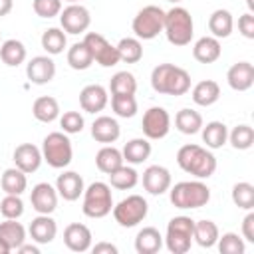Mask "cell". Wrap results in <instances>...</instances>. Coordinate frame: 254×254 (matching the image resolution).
I'll return each instance as SVG.
<instances>
[{
  "label": "cell",
  "mask_w": 254,
  "mask_h": 254,
  "mask_svg": "<svg viewBox=\"0 0 254 254\" xmlns=\"http://www.w3.org/2000/svg\"><path fill=\"white\" fill-rule=\"evenodd\" d=\"M151 87L163 95H185L190 89V75L175 64H159L151 71Z\"/></svg>",
  "instance_id": "cell-1"
},
{
  "label": "cell",
  "mask_w": 254,
  "mask_h": 254,
  "mask_svg": "<svg viewBox=\"0 0 254 254\" xmlns=\"http://www.w3.org/2000/svg\"><path fill=\"white\" fill-rule=\"evenodd\" d=\"M177 163L185 173H189L196 179H208L216 171V157L208 149L194 145V143L183 145L179 149Z\"/></svg>",
  "instance_id": "cell-2"
},
{
  "label": "cell",
  "mask_w": 254,
  "mask_h": 254,
  "mask_svg": "<svg viewBox=\"0 0 254 254\" xmlns=\"http://www.w3.org/2000/svg\"><path fill=\"white\" fill-rule=\"evenodd\" d=\"M169 198L177 208L192 210L210 200V189L200 181H181L175 187H169Z\"/></svg>",
  "instance_id": "cell-3"
},
{
  "label": "cell",
  "mask_w": 254,
  "mask_h": 254,
  "mask_svg": "<svg viewBox=\"0 0 254 254\" xmlns=\"http://www.w3.org/2000/svg\"><path fill=\"white\" fill-rule=\"evenodd\" d=\"M163 32H165L167 40L173 46L190 44L192 34H194V24H192L190 12L187 8H183V6H173L169 12H165Z\"/></svg>",
  "instance_id": "cell-4"
},
{
  "label": "cell",
  "mask_w": 254,
  "mask_h": 254,
  "mask_svg": "<svg viewBox=\"0 0 254 254\" xmlns=\"http://www.w3.org/2000/svg\"><path fill=\"white\" fill-rule=\"evenodd\" d=\"M73 157V147L64 131H54L44 137L42 143V159L52 167V169H64L71 163Z\"/></svg>",
  "instance_id": "cell-5"
},
{
  "label": "cell",
  "mask_w": 254,
  "mask_h": 254,
  "mask_svg": "<svg viewBox=\"0 0 254 254\" xmlns=\"http://www.w3.org/2000/svg\"><path fill=\"white\" fill-rule=\"evenodd\" d=\"M113 208V196L111 187L107 183L95 181L87 189H83V204L81 210L89 218H103Z\"/></svg>",
  "instance_id": "cell-6"
},
{
  "label": "cell",
  "mask_w": 254,
  "mask_h": 254,
  "mask_svg": "<svg viewBox=\"0 0 254 254\" xmlns=\"http://www.w3.org/2000/svg\"><path fill=\"white\" fill-rule=\"evenodd\" d=\"M192 230H194V220L190 216H175L167 224V234H165V244L167 250L173 254H185L190 250L192 244Z\"/></svg>",
  "instance_id": "cell-7"
},
{
  "label": "cell",
  "mask_w": 254,
  "mask_h": 254,
  "mask_svg": "<svg viewBox=\"0 0 254 254\" xmlns=\"http://www.w3.org/2000/svg\"><path fill=\"white\" fill-rule=\"evenodd\" d=\"M163 24H165V10L151 4L137 12L131 28L139 40H153L163 32Z\"/></svg>",
  "instance_id": "cell-8"
},
{
  "label": "cell",
  "mask_w": 254,
  "mask_h": 254,
  "mask_svg": "<svg viewBox=\"0 0 254 254\" xmlns=\"http://www.w3.org/2000/svg\"><path fill=\"white\" fill-rule=\"evenodd\" d=\"M111 210H113V218H115V222L119 226L131 228V226H137L139 222L145 220L149 204L141 194H129L127 198L117 202Z\"/></svg>",
  "instance_id": "cell-9"
},
{
  "label": "cell",
  "mask_w": 254,
  "mask_h": 254,
  "mask_svg": "<svg viewBox=\"0 0 254 254\" xmlns=\"http://www.w3.org/2000/svg\"><path fill=\"white\" fill-rule=\"evenodd\" d=\"M83 44L87 46L93 62H97L99 65L103 67H111L115 64H119V54H117V48L111 46L101 34L97 32H87L85 38H83Z\"/></svg>",
  "instance_id": "cell-10"
},
{
  "label": "cell",
  "mask_w": 254,
  "mask_h": 254,
  "mask_svg": "<svg viewBox=\"0 0 254 254\" xmlns=\"http://www.w3.org/2000/svg\"><path fill=\"white\" fill-rule=\"evenodd\" d=\"M141 129L147 139H163L171 129V115L165 107H149L143 115Z\"/></svg>",
  "instance_id": "cell-11"
},
{
  "label": "cell",
  "mask_w": 254,
  "mask_h": 254,
  "mask_svg": "<svg viewBox=\"0 0 254 254\" xmlns=\"http://www.w3.org/2000/svg\"><path fill=\"white\" fill-rule=\"evenodd\" d=\"M60 24L67 34H83L91 24L89 10L81 4H69L60 12Z\"/></svg>",
  "instance_id": "cell-12"
},
{
  "label": "cell",
  "mask_w": 254,
  "mask_h": 254,
  "mask_svg": "<svg viewBox=\"0 0 254 254\" xmlns=\"http://www.w3.org/2000/svg\"><path fill=\"white\" fill-rule=\"evenodd\" d=\"M58 190L50 183H38L30 192V202L38 214H52L58 208Z\"/></svg>",
  "instance_id": "cell-13"
},
{
  "label": "cell",
  "mask_w": 254,
  "mask_h": 254,
  "mask_svg": "<svg viewBox=\"0 0 254 254\" xmlns=\"http://www.w3.org/2000/svg\"><path fill=\"white\" fill-rule=\"evenodd\" d=\"M26 75L32 83L36 85H44L50 83L56 75V64L50 56H36L28 62L26 65Z\"/></svg>",
  "instance_id": "cell-14"
},
{
  "label": "cell",
  "mask_w": 254,
  "mask_h": 254,
  "mask_svg": "<svg viewBox=\"0 0 254 254\" xmlns=\"http://www.w3.org/2000/svg\"><path fill=\"white\" fill-rule=\"evenodd\" d=\"M143 187H145V190L149 194H155V196L167 192L169 187H171V173H169V169H165L161 165L147 167L145 173H143Z\"/></svg>",
  "instance_id": "cell-15"
},
{
  "label": "cell",
  "mask_w": 254,
  "mask_h": 254,
  "mask_svg": "<svg viewBox=\"0 0 254 254\" xmlns=\"http://www.w3.org/2000/svg\"><path fill=\"white\" fill-rule=\"evenodd\" d=\"M109 97H107V89L99 83H89L79 91V105L83 111L87 113H99L105 109Z\"/></svg>",
  "instance_id": "cell-16"
},
{
  "label": "cell",
  "mask_w": 254,
  "mask_h": 254,
  "mask_svg": "<svg viewBox=\"0 0 254 254\" xmlns=\"http://www.w3.org/2000/svg\"><path fill=\"white\" fill-rule=\"evenodd\" d=\"M12 159H14V165L20 169V171H24L26 175L28 173H36L38 169H40V165H42V151L36 147V145H32V143H22V145H18L16 149H14V155H12Z\"/></svg>",
  "instance_id": "cell-17"
},
{
  "label": "cell",
  "mask_w": 254,
  "mask_h": 254,
  "mask_svg": "<svg viewBox=\"0 0 254 254\" xmlns=\"http://www.w3.org/2000/svg\"><path fill=\"white\" fill-rule=\"evenodd\" d=\"M64 244L71 252H85L91 248V230L81 222H71L64 230Z\"/></svg>",
  "instance_id": "cell-18"
},
{
  "label": "cell",
  "mask_w": 254,
  "mask_h": 254,
  "mask_svg": "<svg viewBox=\"0 0 254 254\" xmlns=\"http://www.w3.org/2000/svg\"><path fill=\"white\" fill-rule=\"evenodd\" d=\"M83 179L75 171H64L62 175H58L56 190L64 200H77L83 194Z\"/></svg>",
  "instance_id": "cell-19"
},
{
  "label": "cell",
  "mask_w": 254,
  "mask_h": 254,
  "mask_svg": "<svg viewBox=\"0 0 254 254\" xmlns=\"http://www.w3.org/2000/svg\"><path fill=\"white\" fill-rule=\"evenodd\" d=\"M226 81L234 91H246L254 83V65L250 62H236L226 73Z\"/></svg>",
  "instance_id": "cell-20"
},
{
  "label": "cell",
  "mask_w": 254,
  "mask_h": 254,
  "mask_svg": "<svg viewBox=\"0 0 254 254\" xmlns=\"http://www.w3.org/2000/svg\"><path fill=\"white\" fill-rule=\"evenodd\" d=\"M121 135V127L117 123V119L109 117V115H101L97 117L93 123H91V137L97 141V143H115Z\"/></svg>",
  "instance_id": "cell-21"
},
{
  "label": "cell",
  "mask_w": 254,
  "mask_h": 254,
  "mask_svg": "<svg viewBox=\"0 0 254 254\" xmlns=\"http://www.w3.org/2000/svg\"><path fill=\"white\" fill-rule=\"evenodd\" d=\"M30 236L38 244H50L58 234V224L50 214H38L30 222Z\"/></svg>",
  "instance_id": "cell-22"
},
{
  "label": "cell",
  "mask_w": 254,
  "mask_h": 254,
  "mask_svg": "<svg viewBox=\"0 0 254 254\" xmlns=\"http://www.w3.org/2000/svg\"><path fill=\"white\" fill-rule=\"evenodd\" d=\"M220 54H222V48H220L218 38L214 36H202L192 46V56L200 64H212L220 58Z\"/></svg>",
  "instance_id": "cell-23"
},
{
  "label": "cell",
  "mask_w": 254,
  "mask_h": 254,
  "mask_svg": "<svg viewBox=\"0 0 254 254\" xmlns=\"http://www.w3.org/2000/svg\"><path fill=\"white\" fill-rule=\"evenodd\" d=\"M163 246V236L155 226H145L135 236V250L139 254H155Z\"/></svg>",
  "instance_id": "cell-24"
},
{
  "label": "cell",
  "mask_w": 254,
  "mask_h": 254,
  "mask_svg": "<svg viewBox=\"0 0 254 254\" xmlns=\"http://www.w3.org/2000/svg\"><path fill=\"white\" fill-rule=\"evenodd\" d=\"M121 155H123V161L131 163V165H139V163H143V161L149 159V155H151V143H149L147 137H135V139H131V141L125 143Z\"/></svg>",
  "instance_id": "cell-25"
},
{
  "label": "cell",
  "mask_w": 254,
  "mask_h": 254,
  "mask_svg": "<svg viewBox=\"0 0 254 254\" xmlns=\"http://www.w3.org/2000/svg\"><path fill=\"white\" fill-rule=\"evenodd\" d=\"M220 97V85L214 79H202L192 87V101L200 107H208L216 103Z\"/></svg>",
  "instance_id": "cell-26"
},
{
  "label": "cell",
  "mask_w": 254,
  "mask_h": 254,
  "mask_svg": "<svg viewBox=\"0 0 254 254\" xmlns=\"http://www.w3.org/2000/svg\"><path fill=\"white\" fill-rule=\"evenodd\" d=\"M0 238L8 244L10 250H18L26 242V228L16 222V218H6L0 222Z\"/></svg>",
  "instance_id": "cell-27"
},
{
  "label": "cell",
  "mask_w": 254,
  "mask_h": 254,
  "mask_svg": "<svg viewBox=\"0 0 254 254\" xmlns=\"http://www.w3.org/2000/svg\"><path fill=\"white\" fill-rule=\"evenodd\" d=\"M32 113H34V117H36L38 121H42V123H52V121H56V119L60 117V103H58V99L52 97V95H42V97H38V99L34 101Z\"/></svg>",
  "instance_id": "cell-28"
},
{
  "label": "cell",
  "mask_w": 254,
  "mask_h": 254,
  "mask_svg": "<svg viewBox=\"0 0 254 254\" xmlns=\"http://www.w3.org/2000/svg\"><path fill=\"white\" fill-rule=\"evenodd\" d=\"M232 28H234V20H232V14L228 10H214L208 18V30L214 38H228L232 34Z\"/></svg>",
  "instance_id": "cell-29"
},
{
  "label": "cell",
  "mask_w": 254,
  "mask_h": 254,
  "mask_svg": "<svg viewBox=\"0 0 254 254\" xmlns=\"http://www.w3.org/2000/svg\"><path fill=\"white\" fill-rule=\"evenodd\" d=\"M0 187L6 194H22L28 187V179H26V173L20 171L18 167H12V169H6L0 177Z\"/></svg>",
  "instance_id": "cell-30"
},
{
  "label": "cell",
  "mask_w": 254,
  "mask_h": 254,
  "mask_svg": "<svg viewBox=\"0 0 254 254\" xmlns=\"http://www.w3.org/2000/svg\"><path fill=\"white\" fill-rule=\"evenodd\" d=\"M220 232L218 226L212 220H194V230H192V240H196L198 246L202 248H212L218 240Z\"/></svg>",
  "instance_id": "cell-31"
},
{
  "label": "cell",
  "mask_w": 254,
  "mask_h": 254,
  "mask_svg": "<svg viewBox=\"0 0 254 254\" xmlns=\"http://www.w3.org/2000/svg\"><path fill=\"white\" fill-rule=\"evenodd\" d=\"M202 143H206L208 149H220L228 141V127L222 121H210L202 125Z\"/></svg>",
  "instance_id": "cell-32"
},
{
  "label": "cell",
  "mask_w": 254,
  "mask_h": 254,
  "mask_svg": "<svg viewBox=\"0 0 254 254\" xmlns=\"http://www.w3.org/2000/svg\"><path fill=\"white\" fill-rule=\"evenodd\" d=\"M95 165H97V169H99L101 173L109 175V173H113L115 169H119V167L123 165V155H121L119 149H115V147H111V145H105V147H101V149L97 151V155H95Z\"/></svg>",
  "instance_id": "cell-33"
},
{
  "label": "cell",
  "mask_w": 254,
  "mask_h": 254,
  "mask_svg": "<svg viewBox=\"0 0 254 254\" xmlns=\"http://www.w3.org/2000/svg\"><path fill=\"white\" fill-rule=\"evenodd\" d=\"M175 125L183 135H194V133H198L202 129V115L198 111H194V109L185 107V109H181L177 113Z\"/></svg>",
  "instance_id": "cell-34"
},
{
  "label": "cell",
  "mask_w": 254,
  "mask_h": 254,
  "mask_svg": "<svg viewBox=\"0 0 254 254\" xmlns=\"http://www.w3.org/2000/svg\"><path fill=\"white\" fill-rule=\"evenodd\" d=\"M0 58L6 65L10 67H16L20 64H24L26 60V46L20 42V40H6L0 44Z\"/></svg>",
  "instance_id": "cell-35"
},
{
  "label": "cell",
  "mask_w": 254,
  "mask_h": 254,
  "mask_svg": "<svg viewBox=\"0 0 254 254\" xmlns=\"http://www.w3.org/2000/svg\"><path fill=\"white\" fill-rule=\"evenodd\" d=\"M65 44H67V38H65V32L62 28H48V30H44V34H42V48L50 56L62 54Z\"/></svg>",
  "instance_id": "cell-36"
},
{
  "label": "cell",
  "mask_w": 254,
  "mask_h": 254,
  "mask_svg": "<svg viewBox=\"0 0 254 254\" xmlns=\"http://www.w3.org/2000/svg\"><path fill=\"white\" fill-rule=\"evenodd\" d=\"M139 181V175L133 167H127V165H121L119 169H115L113 173H109V183L113 189H119V190H129L137 185Z\"/></svg>",
  "instance_id": "cell-37"
},
{
  "label": "cell",
  "mask_w": 254,
  "mask_h": 254,
  "mask_svg": "<svg viewBox=\"0 0 254 254\" xmlns=\"http://www.w3.org/2000/svg\"><path fill=\"white\" fill-rule=\"evenodd\" d=\"M115 48L119 54V62L137 64L143 58V46H141L139 38H123Z\"/></svg>",
  "instance_id": "cell-38"
},
{
  "label": "cell",
  "mask_w": 254,
  "mask_h": 254,
  "mask_svg": "<svg viewBox=\"0 0 254 254\" xmlns=\"http://www.w3.org/2000/svg\"><path fill=\"white\" fill-rule=\"evenodd\" d=\"M67 64L71 69H77V71H83L93 64V58H91V54L83 42H75L67 50Z\"/></svg>",
  "instance_id": "cell-39"
},
{
  "label": "cell",
  "mask_w": 254,
  "mask_h": 254,
  "mask_svg": "<svg viewBox=\"0 0 254 254\" xmlns=\"http://www.w3.org/2000/svg\"><path fill=\"white\" fill-rule=\"evenodd\" d=\"M109 91L111 95L115 93H127V95H135L137 91V79L131 71H117L111 81H109Z\"/></svg>",
  "instance_id": "cell-40"
},
{
  "label": "cell",
  "mask_w": 254,
  "mask_h": 254,
  "mask_svg": "<svg viewBox=\"0 0 254 254\" xmlns=\"http://www.w3.org/2000/svg\"><path fill=\"white\" fill-rule=\"evenodd\" d=\"M111 107L115 111L117 117H133L137 113V99L135 95H127V93H115L111 95Z\"/></svg>",
  "instance_id": "cell-41"
},
{
  "label": "cell",
  "mask_w": 254,
  "mask_h": 254,
  "mask_svg": "<svg viewBox=\"0 0 254 254\" xmlns=\"http://www.w3.org/2000/svg\"><path fill=\"white\" fill-rule=\"evenodd\" d=\"M228 141L234 149L238 151H246L252 147L254 143V129L250 125H236L230 133H228Z\"/></svg>",
  "instance_id": "cell-42"
},
{
  "label": "cell",
  "mask_w": 254,
  "mask_h": 254,
  "mask_svg": "<svg viewBox=\"0 0 254 254\" xmlns=\"http://www.w3.org/2000/svg\"><path fill=\"white\" fill-rule=\"evenodd\" d=\"M232 202L238 208L252 210L254 208V187L250 183H236L232 187Z\"/></svg>",
  "instance_id": "cell-43"
},
{
  "label": "cell",
  "mask_w": 254,
  "mask_h": 254,
  "mask_svg": "<svg viewBox=\"0 0 254 254\" xmlns=\"http://www.w3.org/2000/svg\"><path fill=\"white\" fill-rule=\"evenodd\" d=\"M216 244H218L220 254H244V250H246L244 240L236 232H226V234L218 236Z\"/></svg>",
  "instance_id": "cell-44"
},
{
  "label": "cell",
  "mask_w": 254,
  "mask_h": 254,
  "mask_svg": "<svg viewBox=\"0 0 254 254\" xmlns=\"http://www.w3.org/2000/svg\"><path fill=\"white\" fill-rule=\"evenodd\" d=\"M0 212L4 218H20L24 214V202L20 194H6L0 200Z\"/></svg>",
  "instance_id": "cell-45"
},
{
  "label": "cell",
  "mask_w": 254,
  "mask_h": 254,
  "mask_svg": "<svg viewBox=\"0 0 254 254\" xmlns=\"http://www.w3.org/2000/svg\"><path fill=\"white\" fill-rule=\"evenodd\" d=\"M85 121H83V115L79 111H65L62 117H60V127L64 129V133L67 135H73V133H81Z\"/></svg>",
  "instance_id": "cell-46"
},
{
  "label": "cell",
  "mask_w": 254,
  "mask_h": 254,
  "mask_svg": "<svg viewBox=\"0 0 254 254\" xmlns=\"http://www.w3.org/2000/svg\"><path fill=\"white\" fill-rule=\"evenodd\" d=\"M32 6L40 18H54L62 12V0H34Z\"/></svg>",
  "instance_id": "cell-47"
},
{
  "label": "cell",
  "mask_w": 254,
  "mask_h": 254,
  "mask_svg": "<svg viewBox=\"0 0 254 254\" xmlns=\"http://www.w3.org/2000/svg\"><path fill=\"white\" fill-rule=\"evenodd\" d=\"M238 30L244 38L254 40V16H252V12H246L238 18Z\"/></svg>",
  "instance_id": "cell-48"
},
{
  "label": "cell",
  "mask_w": 254,
  "mask_h": 254,
  "mask_svg": "<svg viewBox=\"0 0 254 254\" xmlns=\"http://www.w3.org/2000/svg\"><path fill=\"white\" fill-rule=\"evenodd\" d=\"M242 236L248 242H254V212H248L242 220Z\"/></svg>",
  "instance_id": "cell-49"
},
{
  "label": "cell",
  "mask_w": 254,
  "mask_h": 254,
  "mask_svg": "<svg viewBox=\"0 0 254 254\" xmlns=\"http://www.w3.org/2000/svg\"><path fill=\"white\" fill-rule=\"evenodd\" d=\"M93 254H117V246L111 244V242H97L95 246H91Z\"/></svg>",
  "instance_id": "cell-50"
},
{
  "label": "cell",
  "mask_w": 254,
  "mask_h": 254,
  "mask_svg": "<svg viewBox=\"0 0 254 254\" xmlns=\"http://www.w3.org/2000/svg\"><path fill=\"white\" fill-rule=\"evenodd\" d=\"M12 6H14V0H0V18L8 16L12 12Z\"/></svg>",
  "instance_id": "cell-51"
},
{
  "label": "cell",
  "mask_w": 254,
  "mask_h": 254,
  "mask_svg": "<svg viewBox=\"0 0 254 254\" xmlns=\"http://www.w3.org/2000/svg\"><path fill=\"white\" fill-rule=\"evenodd\" d=\"M18 252H22V254H40V248L34 246V244H22L18 248Z\"/></svg>",
  "instance_id": "cell-52"
},
{
  "label": "cell",
  "mask_w": 254,
  "mask_h": 254,
  "mask_svg": "<svg viewBox=\"0 0 254 254\" xmlns=\"http://www.w3.org/2000/svg\"><path fill=\"white\" fill-rule=\"evenodd\" d=\"M8 252H12V250H10V248H8V244L0 238V254H8Z\"/></svg>",
  "instance_id": "cell-53"
},
{
  "label": "cell",
  "mask_w": 254,
  "mask_h": 254,
  "mask_svg": "<svg viewBox=\"0 0 254 254\" xmlns=\"http://www.w3.org/2000/svg\"><path fill=\"white\" fill-rule=\"evenodd\" d=\"M246 6H248V12L254 10V0H246Z\"/></svg>",
  "instance_id": "cell-54"
},
{
  "label": "cell",
  "mask_w": 254,
  "mask_h": 254,
  "mask_svg": "<svg viewBox=\"0 0 254 254\" xmlns=\"http://www.w3.org/2000/svg\"><path fill=\"white\" fill-rule=\"evenodd\" d=\"M67 2H69V4H77L79 0H67Z\"/></svg>",
  "instance_id": "cell-55"
},
{
  "label": "cell",
  "mask_w": 254,
  "mask_h": 254,
  "mask_svg": "<svg viewBox=\"0 0 254 254\" xmlns=\"http://www.w3.org/2000/svg\"><path fill=\"white\" fill-rule=\"evenodd\" d=\"M169 2H173V4H177V2H181V0H169Z\"/></svg>",
  "instance_id": "cell-56"
}]
</instances>
